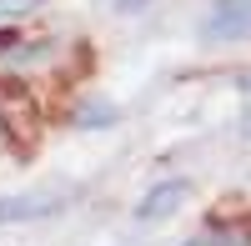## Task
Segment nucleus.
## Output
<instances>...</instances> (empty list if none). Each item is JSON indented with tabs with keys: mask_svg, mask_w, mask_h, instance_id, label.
<instances>
[{
	"mask_svg": "<svg viewBox=\"0 0 251 246\" xmlns=\"http://www.w3.org/2000/svg\"><path fill=\"white\" fill-rule=\"evenodd\" d=\"M116 116H121L116 106H106V100H91V106H86V111L75 116V126H86V131H96V126H111Z\"/></svg>",
	"mask_w": 251,
	"mask_h": 246,
	"instance_id": "nucleus-5",
	"label": "nucleus"
},
{
	"mask_svg": "<svg viewBox=\"0 0 251 246\" xmlns=\"http://www.w3.org/2000/svg\"><path fill=\"white\" fill-rule=\"evenodd\" d=\"M15 46V30H0V50H10Z\"/></svg>",
	"mask_w": 251,
	"mask_h": 246,
	"instance_id": "nucleus-8",
	"label": "nucleus"
},
{
	"mask_svg": "<svg viewBox=\"0 0 251 246\" xmlns=\"http://www.w3.org/2000/svg\"><path fill=\"white\" fill-rule=\"evenodd\" d=\"M66 206L60 191H30V196H0V226H15V221H46Z\"/></svg>",
	"mask_w": 251,
	"mask_h": 246,
	"instance_id": "nucleus-2",
	"label": "nucleus"
},
{
	"mask_svg": "<svg viewBox=\"0 0 251 246\" xmlns=\"http://www.w3.org/2000/svg\"><path fill=\"white\" fill-rule=\"evenodd\" d=\"M121 10H141V0H121Z\"/></svg>",
	"mask_w": 251,
	"mask_h": 246,
	"instance_id": "nucleus-9",
	"label": "nucleus"
},
{
	"mask_svg": "<svg viewBox=\"0 0 251 246\" xmlns=\"http://www.w3.org/2000/svg\"><path fill=\"white\" fill-rule=\"evenodd\" d=\"M0 121L15 141L30 136V100H25V91H15V80H0Z\"/></svg>",
	"mask_w": 251,
	"mask_h": 246,
	"instance_id": "nucleus-4",
	"label": "nucleus"
},
{
	"mask_svg": "<svg viewBox=\"0 0 251 246\" xmlns=\"http://www.w3.org/2000/svg\"><path fill=\"white\" fill-rule=\"evenodd\" d=\"M236 86H241V91H251V71H246V75H241V80H236Z\"/></svg>",
	"mask_w": 251,
	"mask_h": 246,
	"instance_id": "nucleus-10",
	"label": "nucleus"
},
{
	"mask_svg": "<svg viewBox=\"0 0 251 246\" xmlns=\"http://www.w3.org/2000/svg\"><path fill=\"white\" fill-rule=\"evenodd\" d=\"M35 0H0V15H10V10H30Z\"/></svg>",
	"mask_w": 251,
	"mask_h": 246,
	"instance_id": "nucleus-6",
	"label": "nucleus"
},
{
	"mask_svg": "<svg viewBox=\"0 0 251 246\" xmlns=\"http://www.w3.org/2000/svg\"><path fill=\"white\" fill-rule=\"evenodd\" d=\"M186 196H191L186 181H161V186H151L141 196L136 221H166V216H176V206H186Z\"/></svg>",
	"mask_w": 251,
	"mask_h": 246,
	"instance_id": "nucleus-3",
	"label": "nucleus"
},
{
	"mask_svg": "<svg viewBox=\"0 0 251 246\" xmlns=\"http://www.w3.org/2000/svg\"><path fill=\"white\" fill-rule=\"evenodd\" d=\"M251 35V0H216L201 20V40H246Z\"/></svg>",
	"mask_w": 251,
	"mask_h": 246,
	"instance_id": "nucleus-1",
	"label": "nucleus"
},
{
	"mask_svg": "<svg viewBox=\"0 0 251 246\" xmlns=\"http://www.w3.org/2000/svg\"><path fill=\"white\" fill-rule=\"evenodd\" d=\"M241 136H246V141H251V106H246V111H241Z\"/></svg>",
	"mask_w": 251,
	"mask_h": 246,
	"instance_id": "nucleus-7",
	"label": "nucleus"
}]
</instances>
